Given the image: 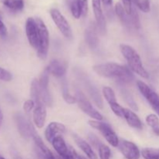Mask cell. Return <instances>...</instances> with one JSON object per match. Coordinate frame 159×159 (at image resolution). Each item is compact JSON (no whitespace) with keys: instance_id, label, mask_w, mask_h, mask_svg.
<instances>
[{"instance_id":"1","label":"cell","mask_w":159,"mask_h":159,"mask_svg":"<svg viewBox=\"0 0 159 159\" xmlns=\"http://www.w3.org/2000/svg\"><path fill=\"white\" fill-rule=\"evenodd\" d=\"M95 72L105 78H112L123 83H129L134 79L131 70L116 63L99 64L93 67Z\"/></svg>"},{"instance_id":"2","label":"cell","mask_w":159,"mask_h":159,"mask_svg":"<svg viewBox=\"0 0 159 159\" xmlns=\"http://www.w3.org/2000/svg\"><path fill=\"white\" fill-rule=\"evenodd\" d=\"M120 50L128 63L129 68L144 79H148L149 74L143 66L141 57L132 47L127 44L120 45Z\"/></svg>"},{"instance_id":"3","label":"cell","mask_w":159,"mask_h":159,"mask_svg":"<svg viewBox=\"0 0 159 159\" xmlns=\"http://www.w3.org/2000/svg\"><path fill=\"white\" fill-rule=\"evenodd\" d=\"M35 20L39 34V44L37 50V55L40 58L45 59L48 56V48H49V32L43 20H40V18H37Z\"/></svg>"},{"instance_id":"4","label":"cell","mask_w":159,"mask_h":159,"mask_svg":"<svg viewBox=\"0 0 159 159\" xmlns=\"http://www.w3.org/2000/svg\"><path fill=\"white\" fill-rule=\"evenodd\" d=\"M89 124L92 127L95 129H97L99 132L102 134V136L105 138L107 142L112 145L113 147L117 148L119 144L120 139L117 137L116 134L113 131L112 127L107 123L99 122L98 120H89Z\"/></svg>"},{"instance_id":"5","label":"cell","mask_w":159,"mask_h":159,"mask_svg":"<svg viewBox=\"0 0 159 159\" xmlns=\"http://www.w3.org/2000/svg\"><path fill=\"white\" fill-rule=\"evenodd\" d=\"M75 98L79 108H80L84 113H86L89 116L93 118L95 120L100 121L103 120L102 115L93 107L91 102L89 101V99L85 97V96L82 93V92L79 91V90L76 91Z\"/></svg>"},{"instance_id":"6","label":"cell","mask_w":159,"mask_h":159,"mask_svg":"<svg viewBox=\"0 0 159 159\" xmlns=\"http://www.w3.org/2000/svg\"><path fill=\"white\" fill-rule=\"evenodd\" d=\"M137 85L141 92V95L146 99V100L150 103L151 107H152L155 113L159 116V96L152 90L148 85L144 83L142 81H138Z\"/></svg>"},{"instance_id":"7","label":"cell","mask_w":159,"mask_h":159,"mask_svg":"<svg viewBox=\"0 0 159 159\" xmlns=\"http://www.w3.org/2000/svg\"><path fill=\"white\" fill-rule=\"evenodd\" d=\"M50 14H51L53 21L61 31V33L66 38H72V31H71V26L65 16L61 13L60 11L57 9H51L50 10Z\"/></svg>"},{"instance_id":"8","label":"cell","mask_w":159,"mask_h":159,"mask_svg":"<svg viewBox=\"0 0 159 159\" xmlns=\"http://www.w3.org/2000/svg\"><path fill=\"white\" fill-rule=\"evenodd\" d=\"M117 148L126 159H139L141 157L139 148L131 141L120 139Z\"/></svg>"},{"instance_id":"9","label":"cell","mask_w":159,"mask_h":159,"mask_svg":"<svg viewBox=\"0 0 159 159\" xmlns=\"http://www.w3.org/2000/svg\"><path fill=\"white\" fill-rule=\"evenodd\" d=\"M15 120L19 132L23 138L26 139L33 138L36 134L34 128L31 123L22 113H16L15 115Z\"/></svg>"},{"instance_id":"10","label":"cell","mask_w":159,"mask_h":159,"mask_svg":"<svg viewBox=\"0 0 159 159\" xmlns=\"http://www.w3.org/2000/svg\"><path fill=\"white\" fill-rule=\"evenodd\" d=\"M25 28H26V34L30 44L34 49L37 50L39 44V34L35 19L29 17L26 21Z\"/></svg>"},{"instance_id":"11","label":"cell","mask_w":159,"mask_h":159,"mask_svg":"<svg viewBox=\"0 0 159 159\" xmlns=\"http://www.w3.org/2000/svg\"><path fill=\"white\" fill-rule=\"evenodd\" d=\"M34 102H35V107H34V113H33V120H34V122L37 127L42 128L46 121V105L41 99L35 100Z\"/></svg>"},{"instance_id":"12","label":"cell","mask_w":159,"mask_h":159,"mask_svg":"<svg viewBox=\"0 0 159 159\" xmlns=\"http://www.w3.org/2000/svg\"><path fill=\"white\" fill-rule=\"evenodd\" d=\"M49 72L46 69L43 72V74L40 76V79L39 81V88H40V93L41 99L44 104L48 107L52 106V97L48 89V83H49V77H48Z\"/></svg>"},{"instance_id":"13","label":"cell","mask_w":159,"mask_h":159,"mask_svg":"<svg viewBox=\"0 0 159 159\" xmlns=\"http://www.w3.org/2000/svg\"><path fill=\"white\" fill-rule=\"evenodd\" d=\"M101 2V0H93V8L96 21V27L101 35H105L107 32V26L105 17L102 13Z\"/></svg>"},{"instance_id":"14","label":"cell","mask_w":159,"mask_h":159,"mask_svg":"<svg viewBox=\"0 0 159 159\" xmlns=\"http://www.w3.org/2000/svg\"><path fill=\"white\" fill-rule=\"evenodd\" d=\"M65 130L66 128L64 124L57 122H51L48 124L45 130V138L48 142L52 143L53 140L58 136L59 134L65 133Z\"/></svg>"},{"instance_id":"15","label":"cell","mask_w":159,"mask_h":159,"mask_svg":"<svg viewBox=\"0 0 159 159\" xmlns=\"http://www.w3.org/2000/svg\"><path fill=\"white\" fill-rule=\"evenodd\" d=\"M46 70L49 72V74L53 75L57 78L63 77L66 73V67L61 61L58 60L51 61L46 68Z\"/></svg>"},{"instance_id":"16","label":"cell","mask_w":159,"mask_h":159,"mask_svg":"<svg viewBox=\"0 0 159 159\" xmlns=\"http://www.w3.org/2000/svg\"><path fill=\"white\" fill-rule=\"evenodd\" d=\"M124 119L130 127L138 130H141L143 128V124L140 118L136 113H134L129 109H124Z\"/></svg>"},{"instance_id":"17","label":"cell","mask_w":159,"mask_h":159,"mask_svg":"<svg viewBox=\"0 0 159 159\" xmlns=\"http://www.w3.org/2000/svg\"><path fill=\"white\" fill-rule=\"evenodd\" d=\"M73 138H74L76 144L80 148L81 150L86 155V156L89 158L98 159L97 155H96V153L93 150V148H92V147L89 145V143H87L85 140H83L82 138H80V137H79L76 134H73Z\"/></svg>"},{"instance_id":"18","label":"cell","mask_w":159,"mask_h":159,"mask_svg":"<svg viewBox=\"0 0 159 159\" xmlns=\"http://www.w3.org/2000/svg\"><path fill=\"white\" fill-rule=\"evenodd\" d=\"M85 40L89 46L93 49L97 48L98 43H99V40L97 37V34H96V27L94 25H91L88 29L85 30Z\"/></svg>"},{"instance_id":"19","label":"cell","mask_w":159,"mask_h":159,"mask_svg":"<svg viewBox=\"0 0 159 159\" xmlns=\"http://www.w3.org/2000/svg\"><path fill=\"white\" fill-rule=\"evenodd\" d=\"M115 12L124 26H127V27H130L131 26H133L131 16L130 15L129 16L126 13L124 8L120 2H117L115 6Z\"/></svg>"},{"instance_id":"20","label":"cell","mask_w":159,"mask_h":159,"mask_svg":"<svg viewBox=\"0 0 159 159\" xmlns=\"http://www.w3.org/2000/svg\"><path fill=\"white\" fill-rule=\"evenodd\" d=\"M33 139H34V143H35V145L37 148L40 149L48 159H57L56 157L54 156V154L51 152L49 148L46 146V144L43 143V141H42L41 138H40L38 134H35L33 136Z\"/></svg>"},{"instance_id":"21","label":"cell","mask_w":159,"mask_h":159,"mask_svg":"<svg viewBox=\"0 0 159 159\" xmlns=\"http://www.w3.org/2000/svg\"><path fill=\"white\" fill-rule=\"evenodd\" d=\"M85 88H86L87 91L89 93L92 99L94 101L95 104L100 109H102V107H103V102H102V98H101L100 95H99V92L97 91L96 87H94L91 83L88 82V83L85 84Z\"/></svg>"},{"instance_id":"22","label":"cell","mask_w":159,"mask_h":159,"mask_svg":"<svg viewBox=\"0 0 159 159\" xmlns=\"http://www.w3.org/2000/svg\"><path fill=\"white\" fill-rule=\"evenodd\" d=\"M3 4L8 9L15 12L23 10L24 7L23 0H3Z\"/></svg>"},{"instance_id":"23","label":"cell","mask_w":159,"mask_h":159,"mask_svg":"<svg viewBox=\"0 0 159 159\" xmlns=\"http://www.w3.org/2000/svg\"><path fill=\"white\" fill-rule=\"evenodd\" d=\"M66 2L73 16L75 19L80 18L82 16V11L79 6V0H66Z\"/></svg>"},{"instance_id":"24","label":"cell","mask_w":159,"mask_h":159,"mask_svg":"<svg viewBox=\"0 0 159 159\" xmlns=\"http://www.w3.org/2000/svg\"><path fill=\"white\" fill-rule=\"evenodd\" d=\"M146 123L148 125L152 127L154 133L159 136V119L155 114H149L146 117Z\"/></svg>"},{"instance_id":"25","label":"cell","mask_w":159,"mask_h":159,"mask_svg":"<svg viewBox=\"0 0 159 159\" xmlns=\"http://www.w3.org/2000/svg\"><path fill=\"white\" fill-rule=\"evenodd\" d=\"M62 85V94H63V98L68 104H73L77 102V100H76V98L74 97L73 96H71V94L68 92V84H67L66 80L65 79H64L62 80L61 82Z\"/></svg>"},{"instance_id":"26","label":"cell","mask_w":159,"mask_h":159,"mask_svg":"<svg viewBox=\"0 0 159 159\" xmlns=\"http://www.w3.org/2000/svg\"><path fill=\"white\" fill-rule=\"evenodd\" d=\"M121 95H122L123 98H124V100L125 101L126 103L128 106H130V108L133 109L134 110L138 111V107L137 106V103L134 102L133 96L129 93V91H127V89H122L121 90Z\"/></svg>"},{"instance_id":"27","label":"cell","mask_w":159,"mask_h":159,"mask_svg":"<svg viewBox=\"0 0 159 159\" xmlns=\"http://www.w3.org/2000/svg\"><path fill=\"white\" fill-rule=\"evenodd\" d=\"M141 155L144 159H159V148H144Z\"/></svg>"},{"instance_id":"28","label":"cell","mask_w":159,"mask_h":159,"mask_svg":"<svg viewBox=\"0 0 159 159\" xmlns=\"http://www.w3.org/2000/svg\"><path fill=\"white\" fill-rule=\"evenodd\" d=\"M102 94H103L106 100L107 101V102H108L109 104H111L116 102L114 91H113V89L110 88V87H103V88H102Z\"/></svg>"},{"instance_id":"29","label":"cell","mask_w":159,"mask_h":159,"mask_svg":"<svg viewBox=\"0 0 159 159\" xmlns=\"http://www.w3.org/2000/svg\"><path fill=\"white\" fill-rule=\"evenodd\" d=\"M99 155L100 159H110L111 157V151L110 148L106 144H102L99 146Z\"/></svg>"},{"instance_id":"30","label":"cell","mask_w":159,"mask_h":159,"mask_svg":"<svg viewBox=\"0 0 159 159\" xmlns=\"http://www.w3.org/2000/svg\"><path fill=\"white\" fill-rule=\"evenodd\" d=\"M111 108L112 111L114 113V114L116 116H119L120 118H124V107H121L118 102H113V103L109 104Z\"/></svg>"},{"instance_id":"31","label":"cell","mask_w":159,"mask_h":159,"mask_svg":"<svg viewBox=\"0 0 159 159\" xmlns=\"http://www.w3.org/2000/svg\"><path fill=\"white\" fill-rule=\"evenodd\" d=\"M135 5L144 12H149L151 10L149 0H135Z\"/></svg>"},{"instance_id":"32","label":"cell","mask_w":159,"mask_h":159,"mask_svg":"<svg viewBox=\"0 0 159 159\" xmlns=\"http://www.w3.org/2000/svg\"><path fill=\"white\" fill-rule=\"evenodd\" d=\"M12 79V75L9 71L0 67V80L5 82H10Z\"/></svg>"},{"instance_id":"33","label":"cell","mask_w":159,"mask_h":159,"mask_svg":"<svg viewBox=\"0 0 159 159\" xmlns=\"http://www.w3.org/2000/svg\"><path fill=\"white\" fill-rule=\"evenodd\" d=\"M132 20V23H133V26H134L136 29L139 30L140 27H141V23H140L139 16H138V14L137 12V11L135 9H133V11H132V13L130 15Z\"/></svg>"},{"instance_id":"34","label":"cell","mask_w":159,"mask_h":159,"mask_svg":"<svg viewBox=\"0 0 159 159\" xmlns=\"http://www.w3.org/2000/svg\"><path fill=\"white\" fill-rule=\"evenodd\" d=\"M34 107H35V102L32 99H28L23 103V110L27 113L34 109Z\"/></svg>"},{"instance_id":"35","label":"cell","mask_w":159,"mask_h":159,"mask_svg":"<svg viewBox=\"0 0 159 159\" xmlns=\"http://www.w3.org/2000/svg\"><path fill=\"white\" fill-rule=\"evenodd\" d=\"M89 140L90 142L92 143L93 147L96 148H99V146L102 144V143L99 141V138H98L96 135L93 134H90L89 135Z\"/></svg>"},{"instance_id":"36","label":"cell","mask_w":159,"mask_h":159,"mask_svg":"<svg viewBox=\"0 0 159 159\" xmlns=\"http://www.w3.org/2000/svg\"><path fill=\"white\" fill-rule=\"evenodd\" d=\"M123 5H124V10L127 15H131L133 7H132V1L131 0H122Z\"/></svg>"},{"instance_id":"37","label":"cell","mask_w":159,"mask_h":159,"mask_svg":"<svg viewBox=\"0 0 159 159\" xmlns=\"http://www.w3.org/2000/svg\"><path fill=\"white\" fill-rule=\"evenodd\" d=\"M79 3L82 11V16H85L88 12V0H79Z\"/></svg>"},{"instance_id":"38","label":"cell","mask_w":159,"mask_h":159,"mask_svg":"<svg viewBox=\"0 0 159 159\" xmlns=\"http://www.w3.org/2000/svg\"><path fill=\"white\" fill-rule=\"evenodd\" d=\"M8 35L7 28L2 21L0 20V37L1 38H6Z\"/></svg>"},{"instance_id":"39","label":"cell","mask_w":159,"mask_h":159,"mask_svg":"<svg viewBox=\"0 0 159 159\" xmlns=\"http://www.w3.org/2000/svg\"><path fill=\"white\" fill-rule=\"evenodd\" d=\"M101 2H102V4H103L104 7L107 9V13L110 12V11H111V9H112L113 0H101Z\"/></svg>"},{"instance_id":"40","label":"cell","mask_w":159,"mask_h":159,"mask_svg":"<svg viewBox=\"0 0 159 159\" xmlns=\"http://www.w3.org/2000/svg\"><path fill=\"white\" fill-rule=\"evenodd\" d=\"M36 153H37V159H48L46 157V155H45L40 149L37 148V147H36Z\"/></svg>"},{"instance_id":"41","label":"cell","mask_w":159,"mask_h":159,"mask_svg":"<svg viewBox=\"0 0 159 159\" xmlns=\"http://www.w3.org/2000/svg\"><path fill=\"white\" fill-rule=\"evenodd\" d=\"M2 120H3V114L2 112L1 108H0V128H1L2 124Z\"/></svg>"},{"instance_id":"42","label":"cell","mask_w":159,"mask_h":159,"mask_svg":"<svg viewBox=\"0 0 159 159\" xmlns=\"http://www.w3.org/2000/svg\"><path fill=\"white\" fill-rule=\"evenodd\" d=\"M75 159H87L86 158H85V157L82 156V155H79L77 153L75 154Z\"/></svg>"},{"instance_id":"43","label":"cell","mask_w":159,"mask_h":159,"mask_svg":"<svg viewBox=\"0 0 159 159\" xmlns=\"http://www.w3.org/2000/svg\"><path fill=\"white\" fill-rule=\"evenodd\" d=\"M14 159H22V158H20V156H18V155H16V156L14 157Z\"/></svg>"},{"instance_id":"44","label":"cell","mask_w":159,"mask_h":159,"mask_svg":"<svg viewBox=\"0 0 159 159\" xmlns=\"http://www.w3.org/2000/svg\"><path fill=\"white\" fill-rule=\"evenodd\" d=\"M0 159H6V158H5L4 157H2L1 155H0Z\"/></svg>"},{"instance_id":"45","label":"cell","mask_w":159,"mask_h":159,"mask_svg":"<svg viewBox=\"0 0 159 159\" xmlns=\"http://www.w3.org/2000/svg\"><path fill=\"white\" fill-rule=\"evenodd\" d=\"M131 1H132V2L134 3V1H135V0H131Z\"/></svg>"}]
</instances>
